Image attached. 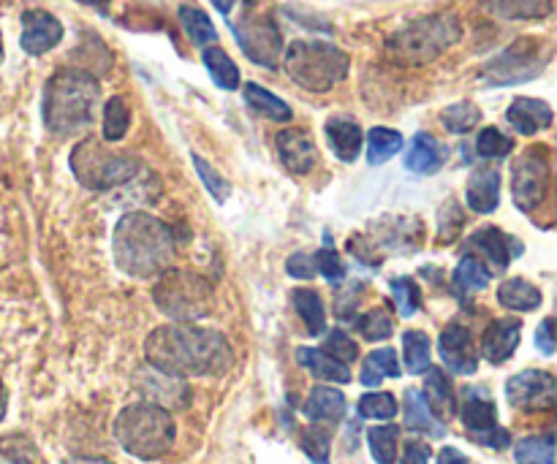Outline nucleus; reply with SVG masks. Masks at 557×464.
Instances as JSON below:
<instances>
[{
  "mask_svg": "<svg viewBox=\"0 0 557 464\" xmlns=\"http://www.w3.org/2000/svg\"><path fill=\"white\" fill-rule=\"evenodd\" d=\"M145 356L147 364L177 378L223 375L234 362L226 337L199 326H161L147 337Z\"/></svg>",
  "mask_w": 557,
  "mask_h": 464,
  "instance_id": "nucleus-1",
  "label": "nucleus"
},
{
  "mask_svg": "<svg viewBox=\"0 0 557 464\" xmlns=\"http://www.w3.org/2000/svg\"><path fill=\"white\" fill-rule=\"evenodd\" d=\"M114 261L131 277L161 275L174 261V234L158 217L128 212L120 217L112 239Z\"/></svg>",
  "mask_w": 557,
  "mask_h": 464,
  "instance_id": "nucleus-2",
  "label": "nucleus"
},
{
  "mask_svg": "<svg viewBox=\"0 0 557 464\" xmlns=\"http://www.w3.org/2000/svg\"><path fill=\"white\" fill-rule=\"evenodd\" d=\"M101 85L79 68H63L44 87V125L54 136H79L96 123Z\"/></svg>",
  "mask_w": 557,
  "mask_h": 464,
  "instance_id": "nucleus-3",
  "label": "nucleus"
},
{
  "mask_svg": "<svg viewBox=\"0 0 557 464\" xmlns=\"http://www.w3.org/2000/svg\"><path fill=\"white\" fill-rule=\"evenodd\" d=\"M114 438L128 451L131 456L141 462H156L172 451L177 427L169 411L152 405V402H136L123 407V413L114 422Z\"/></svg>",
  "mask_w": 557,
  "mask_h": 464,
  "instance_id": "nucleus-4",
  "label": "nucleus"
},
{
  "mask_svg": "<svg viewBox=\"0 0 557 464\" xmlns=\"http://www.w3.org/2000/svg\"><path fill=\"white\" fill-rule=\"evenodd\" d=\"M288 76L308 92H330L348 74V54L326 41H294L283 58Z\"/></svg>",
  "mask_w": 557,
  "mask_h": 464,
  "instance_id": "nucleus-5",
  "label": "nucleus"
},
{
  "mask_svg": "<svg viewBox=\"0 0 557 464\" xmlns=\"http://www.w3.org/2000/svg\"><path fill=\"white\" fill-rule=\"evenodd\" d=\"M462 36V25L455 14H433L411 22L386 41V52L400 63H430Z\"/></svg>",
  "mask_w": 557,
  "mask_h": 464,
  "instance_id": "nucleus-6",
  "label": "nucleus"
},
{
  "mask_svg": "<svg viewBox=\"0 0 557 464\" xmlns=\"http://www.w3.org/2000/svg\"><path fill=\"white\" fill-rule=\"evenodd\" d=\"M71 172L85 188L112 190L131 183L141 172V163L136 158L107 150L98 139H85L71 152Z\"/></svg>",
  "mask_w": 557,
  "mask_h": 464,
  "instance_id": "nucleus-7",
  "label": "nucleus"
},
{
  "mask_svg": "<svg viewBox=\"0 0 557 464\" xmlns=\"http://www.w3.org/2000/svg\"><path fill=\"white\" fill-rule=\"evenodd\" d=\"M158 310L180 324H190L210 313L212 286L196 272L166 269L152 291Z\"/></svg>",
  "mask_w": 557,
  "mask_h": 464,
  "instance_id": "nucleus-8",
  "label": "nucleus"
},
{
  "mask_svg": "<svg viewBox=\"0 0 557 464\" xmlns=\"http://www.w3.org/2000/svg\"><path fill=\"white\" fill-rule=\"evenodd\" d=\"M549 60H553V43L544 38H520L484 65L482 79L495 87L520 85V81L536 79L547 68Z\"/></svg>",
  "mask_w": 557,
  "mask_h": 464,
  "instance_id": "nucleus-9",
  "label": "nucleus"
},
{
  "mask_svg": "<svg viewBox=\"0 0 557 464\" xmlns=\"http://www.w3.org/2000/svg\"><path fill=\"white\" fill-rule=\"evenodd\" d=\"M549 179H553V166H549L547 147H528L511 168V193L515 204L522 212H533L547 201Z\"/></svg>",
  "mask_w": 557,
  "mask_h": 464,
  "instance_id": "nucleus-10",
  "label": "nucleus"
},
{
  "mask_svg": "<svg viewBox=\"0 0 557 464\" xmlns=\"http://www.w3.org/2000/svg\"><path fill=\"white\" fill-rule=\"evenodd\" d=\"M237 43L243 47V52L248 54L253 63L264 65V68H275L277 60H281V30H277L275 20L270 14L261 16H245L243 22H234L232 25Z\"/></svg>",
  "mask_w": 557,
  "mask_h": 464,
  "instance_id": "nucleus-11",
  "label": "nucleus"
},
{
  "mask_svg": "<svg viewBox=\"0 0 557 464\" xmlns=\"http://www.w3.org/2000/svg\"><path fill=\"white\" fill-rule=\"evenodd\" d=\"M460 413L462 424H466V429L473 435L476 443L498 451L511 443L509 432L498 427V411H495V402L484 394V389H466Z\"/></svg>",
  "mask_w": 557,
  "mask_h": 464,
  "instance_id": "nucleus-12",
  "label": "nucleus"
},
{
  "mask_svg": "<svg viewBox=\"0 0 557 464\" xmlns=\"http://www.w3.org/2000/svg\"><path fill=\"white\" fill-rule=\"evenodd\" d=\"M506 397L517 411H549L557 397V380L544 369H525L506 384Z\"/></svg>",
  "mask_w": 557,
  "mask_h": 464,
  "instance_id": "nucleus-13",
  "label": "nucleus"
},
{
  "mask_svg": "<svg viewBox=\"0 0 557 464\" xmlns=\"http://www.w3.org/2000/svg\"><path fill=\"white\" fill-rule=\"evenodd\" d=\"M136 389L145 394V402L163 407V411H180L190 402V389L185 386L183 378L177 375H169L163 369L147 364L145 369H139L134 378Z\"/></svg>",
  "mask_w": 557,
  "mask_h": 464,
  "instance_id": "nucleus-14",
  "label": "nucleus"
},
{
  "mask_svg": "<svg viewBox=\"0 0 557 464\" xmlns=\"http://www.w3.org/2000/svg\"><path fill=\"white\" fill-rule=\"evenodd\" d=\"M438 353L441 359H444L446 367H449L455 375H473L479 369L473 335L471 329H466L462 324H451L441 331Z\"/></svg>",
  "mask_w": 557,
  "mask_h": 464,
  "instance_id": "nucleus-15",
  "label": "nucleus"
},
{
  "mask_svg": "<svg viewBox=\"0 0 557 464\" xmlns=\"http://www.w3.org/2000/svg\"><path fill=\"white\" fill-rule=\"evenodd\" d=\"M60 38H63V25H60L58 16L41 9H30L22 14L20 43L27 54L49 52V49L58 47Z\"/></svg>",
  "mask_w": 557,
  "mask_h": 464,
  "instance_id": "nucleus-16",
  "label": "nucleus"
},
{
  "mask_svg": "<svg viewBox=\"0 0 557 464\" xmlns=\"http://www.w3.org/2000/svg\"><path fill=\"white\" fill-rule=\"evenodd\" d=\"M277 155H281L283 166L292 174H308L319 163V150L315 141L310 139L305 130H283L275 139Z\"/></svg>",
  "mask_w": 557,
  "mask_h": 464,
  "instance_id": "nucleus-17",
  "label": "nucleus"
},
{
  "mask_svg": "<svg viewBox=\"0 0 557 464\" xmlns=\"http://www.w3.org/2000/svg\"><path fill=\"white\" fill-rule=\"evenodd\" d=\"M522 324L517 318H498L487 326L482 337V353L490 364H504L515 356L520 346Z\"/></svg>",
  "mask_w": 557,
  "mask_h": 464,
  "instance_id": "nucleus-18",
  "label": "nucleus"
},
{
  "mask_svg": "<svg viewBox=\"0 0 557 464\" xmlns=\"http://www.w3.org/2000/svg\"><path fill=\"white\" fill-rule=\"evenodd\" d=\"M471 244L487 259L490 266H495V272H504L511 264V259L522 253L520 239L509 237L500 228H482V231L473 234Z\"/></svg>",
  "mask_w": 557,
  "mask_h": 464,
  "instance_id": "nucleus-19",
  "label": "nucleus"
},
{
  "mask_svg": "<svg viewBox=\"0 0 557 464\" xmlns=\"http://www.w3.org/2000/svg\"><path fill=\"white\" fill-rule=\"evenodd\" d=\"M506 120L520 136H536L539 130L553 125V106L539 98H515V103L506 112Z\"/></svg>",
  "mask_w": 557,
  "mask_h": 464,
  "instance_id": "nucleus-20",
  "label": "nucleus"
},
{
  "mask_svg": "<svg viewBox=\"0 0 557 464\" xmlns=\"http://www.w3.org/2000/svg\"><path fill=\"white\" fill-rule=\"evenodd\" d=\"M468 206L479 215H490V212L498 210L500 201V174L498 168L482 166L471 174V183H468Z\"/></svg>",
  "mask_w": 557,
  "mask_h": 464,
  "instance_id": "nucleus-21",
  "label": "nucleus"
},
{
  "mask_svg": "<svg viewBox=\"0 0 557 464\" xmlns=\"http://www.w3.org/2000/svg\"><path fill=\"white\" fill-rule=\"evenodd\" d=\"M428 380H424V402H428L430 413L438 416V422H449L457 413V400L455 389H451V380L446 378L444 369L428 367Z\"/></svg>",
  "mask_w": 557,
  "mask_h": 464,
  "instance_id": "nucleus-22",
  "label": "nucleus"
},
{
  "mask_svg": "<svg viewBox=\"0 0 557 464\" xmlns=\"http://www.w3.org/2000/svg\"><path fill=\"white\" fill-rule=\"evenodd\" d=\"M326 141L343 163L357 161L362 152V128L348 117H332L324 128Z\"/></svg>",
  "mask_w": 557,
  "mask_h": 464,
  "instance_id": "nucleus-23",
  "label": "nucleus"
},
{
  "mask_svg": "<svg viewBox=\"0 0 557 464\" xmlns=\"http://www.w3.org/2000/svg\"><path fill=\"white\" fill-rule=\"evenodd\" d=\"M406 168L413 174H435L444 166V147L428 134H417L408 145L406 152Z\"/></svg>",
  "mask_w": 557,
  "mask_h": 464,
  "instance_id": "nucleus-24",
  "label": "nucleus"
},
{
  "mask_svg": "<svg viewBox=\"0 0 557 464\" xmlns=\"http://www.w3.org/2000/svg\"><path fill=\"white\" fill-rule=\"evenodd\" d=\"M500 20H544L553 14V0H479Z\"/></svg>",
  "mask_w": 557,
  "mask_h": 464,
  "instance_id": "nucleus-25",
  "label": "nucleus"
},
{
  "mask_svg": "<svg viewBox=\"0 0 557 464\" xmlns=\"http://www.w3.org/2000/svg\"><path fill=\"white\" fill-rule=\"evenodd\" d=\"M297 362L321 380H332V384H348L351 380L348 364L337 362V359H332L326 351H319V348H299Z\"/></svg>",
  "mask_w": 557,
  "mask_h": 464,
  "instance_id": "nucleus-26",
  "label": "nucleus"
},
{
  "mask_svg": "<svg viewBox=\"0 0 557 464\" xmlns=\"http://www.w3.org/2000/svg\"><path fill=\"white\" fill-rule=\"evenodd\" d=\"M302 411L310 422H337L346 411V397L337 389H330V386H315Z\"/></svg>",
  "mask_w": 557,
  "mask_h": 464,
  "instance_id": "nucleus-27",
  "label": "nucleus"
},
{
  "mask_svg": "<svg viewBox=\"0 0 557 464\" xmlns=\"http://www.w3.org/2000/svg\"><path fill=\"white\" fill-rule=\"evenodd\" d=\"M406 427L413 432L430 435V438H444L446 435V427L430 413L428 402L417 389L406 391Z\"/></svg>",
  "mask_w": 557,
  "mask_h": 464,
  "instance_id": "nucleus-28",
  "label": "nucleus"
},
{
  "mask_svg": "<svg viewBox=\"0 0 557 464\" xmlns=\"http://www.w3.org/2000/svg\"><path fill=\"white\" fill-rule=\"evenodd\" d=\"M498 302L509 310H520V313H531V310L542 308L544 297L536 286H531L522 277H515V280H506L504 286L498 288Z\"/></svg>",
  "mask_w": 557,
  "mask_h": 464,
  "instance_id": "nucleus-29",
  "label": "nucleus"
},
{
  "mask_svg": "<svg viewBox=\"0 0 557 464\" xmlns=\"http://www.w3.org/2000/svg\"><path fill=\"white\" fill-rule=\"evenodd\" d=\"M245 101H248V106L253 109L256 114H261V117L267 120H275V123H288L292 120V106H288L283 98L272 96L270 90H264L261 85H245Z\"/></svg>",
  "mask_w": 557,
  "mask_h": 464,
  "instance_id": "nucleus-30",
  "label": "nucleus"
},
{
  "mask_svg": "<svg viewBox=\"0 0 557 464\" xmlns=\"http://www.w3.org/2000/svg\"><path fill=\"white\" fill-rule=\"evenodd\" d=\"M201 60H205L207 71H210L212 81H215L221 90H237L239 87V68L237 63H234L232 58H228L226 52H223L221 47H205V52H201Z\"/></svg>",
  "mask_w": 557,
  "mask_h": 464,
  "instance_id": "nucleus-31",
  "label": "nucleus"
},
{
  "mask_svg": "<svg viewBox=\"0 0 557 464\" xmlns=\"http://www.w3.org/2000/svg\"><path fill=\"white\" fill-rule=\"evenodd\" d=\"M294 308H297L299 318L305 321L308 326L310 337H321L326 331V313H324V302L315 291L310 288H297L294 291Z\"/></svg>",
  "mask_w": 557,
  "mask_h": 464,
  "instance_id": "nucleus-32",
  "label": "nucleus"
},
{
  "mask_svg": "<svg viewBox=\"0 0 557 464\" xmlns=\"http://www.w3.org/2000/svg\"><path fill=\"white\" fill-rule=\"evenodd\" d=\"M362 384L364 386H379L384 378H400V364H397V353L392 348H381V351H373L362 362Z\"/></svg>",
  "mask_w": 557,
  "mask_h": 464,
  "instance_id": "nucleus-33",
  "label": "nucleus"
},
{
  "mask_svg": "<svg viewBox=\"0 0 557 464\" xmlns=\"http://www.w3.org/2000/svg\"><path fill=\"white\" fill-rule=\"evenodd\" d=\"M180 22H183V30L188 33L190 41L199 43V47H210V43L218 41V30L210 22V16L205 14L196 5H180Z\"/></svg>",
  "mask_w": 557,
  "mask_h": 464,
  "instance_id": "nucleus-34",
  "label": "nucleus"
},
{
  "mask_svg": "<svg viewBox=\"0 0 557 464\" xmlns=\"http://www.w3.org/2000/svg\"><path fill=\"white\" fill-rule=\"evenodd\" d=\"M451 280H455V288L460 293L482 291V288L490 286V269L476 259V255H466V259L457 264Z\"/></svg>",
  "mask_w": 557,
  "mask_h": 464,
  "instance_id": "nucleus-35",
  "label": "nucleus"
},
{
  "mask_svg": "<svg viewBox=\"0 0 557 464\" xmlns=\"http://www.w3.org/2000/svg\"><path fill=\"white\" fill-rule=\"evenodd\" d=\"M403 150V136L392 128H373L368 134V161L373 166L386 163Z\"/></svg>",
  "mask_w": 557,
  "mask_h": 464,
  "instance_id": "nucleus-36",
  "label": "nucleus"
},
{
  "mask_svg": "<svg viewBox=\"0 0 557 464\" xmlns=\"http://www.w3.org/2000/svg\"><path fill=\"white\" fill-rule=\"evenodd\" d=\"M517 464H555V438L553 435H539L525 438L515 446Z\"/></svg>",
  "mask_w": 557,
  "mask_h": 464,
  "instance_id": "nucleus-37",
  "label": "nucleus"
},
{
  "mask_svg": "<svg viewBox=\"0 0 557 464\" xmlns=\"http://www.w3.org/2000/svg\"><path fill=\"white\" fill-rule=\"evenodd\" d=\"M403 356L411 375H422L430 367V337L424 331H406L403 335Z\"/></svg>",
  "mask_w": 557,
  "mask_h": 464,
  "instance_id": "nucleus-38",
  "label": "nucleus"
},
{
  "mask_svg": "<svg viewBox=\"0 0 557 464\" xmlns=\"http://www.w3.org/2000/svg\"><path fill=\"white\" fill-rule=\"evenodd\" d=\"M131 125V109L128 103L120 96L109 98L103 103V139L107 141H120L125 134H128Z\"/></svg>",
  "mask_w": 557,
  "mask_h": 464,
  "instance_id": "nucleus-39",
  "label": "nucleus"
},
{
  "mask_svg": "<svg viewBox=\"0 0 557 464\" xmlns=\"http://www.w3.org/2000/svg\"><path fill=\"white\" fill-rule=\"evenodd\" d=\"M397 440H400V429L386 424V427H373L368 432L370 451L379 464H395L397 462Z\"/></svg>",
  "mask_w": 557,
  "mask_h": 464,
  "instance_id": "nucleus-40",
  "label": "nucleus"
},
{
  "mask_svg": "<svg viewBox=\"0 0 557 464\" xmlns=\"http://www.w3.org/2000/svg\"><path fill=\"white\" fill-rule=\"evenodd\" d=\"M479 120H482V112H479L476 103L471 101L451 103V106L444 109V114H441V123H444V128L451 130V134H468L471 128H476Z\"/></svg>",
  "mask_w": 557,
  "mask_h": 464,
  "instance_id": "nucleus-41",
  "label": "nucleus"
},
{
  "mask_svg": "<svg viewBox=\"0 0 557 464\" xmlns=\"http://www.w3.org/2000/svg\"><path fill=\"white\" fill-rule=\"evenodd\" d=\"M357 329L364 340L379 342V340H386V337H392V331H395V321H392V315L386 313V308H375L357 321Z\"/></svg>",
  "mask_w": 557,
  "mask_h": 464,
  "instance_id": "nucleus-42",
  "label": "nucleus"
},
{
  "mask_svg": "<svg viewBox=\"0 0 557 464\" xmlns=\"http://www.w3.org/2000/svg\"><path fill=\"white\" fill-rule=\"evenodd\" d=\"M0 456L11 464H41L38 449L25 438V435H9V438H0Z\"/></svg>",
  "mask_w": 557,
  "mask_h": 464,
  "instance_id": "nucleus-43",
  "label": "nucleus"
},
{
  "mask_svg": "<svg viewBox=\"0 0 557 464\" xmlns=\"http://www.w3.org/2000/svg\"><path fill=\"white\" fill-rule=\"evenodd\" d=\"M389 286H392V297H395L397 310H400L403 318H411V315H417L419 304H422V291H419L417 283H413L411 277H395Z\"/></svg>",
  "mask_w": 557,
  "mask_h": 464,
  "instance_id": "nucleus-44",
  "label": "nucleus"
},
{
  "mask_svg": "<svg viewBox=\"0 0 557 464\" xmlns=\"http://www.w3.org/2000/svg\"><path fill=\"white\" fill-rule=\"evenodd\" d=\"M299 446H302L305 454L310 456V462L313 464H330V432H324V429L319 427H308L302 429V435H299Z\"/></svg>",
  "mask_w": 557,
  "mask_h": 464,
  "instance_id": "nucleus-45",
  "label": "nucleus"
},
{
  "mask_svg": "<svg viewBox=\"0 0 557 464\" xmlns=\"http://www.w3.org/2000/svg\"><path fill=\"white\" fill-rule=\"evenodd\" d=\"M194 166H196V172H199V177H201V183H205V188L210 190L212 199H215L218 204H223V201H226L228 196H232V185H228V179H223L221 174H218L215 168H212L210 163H207L205 158H199V155H194Z\"/></svg>",
  "mask_w": 557,
  "mask_h": 464,
  "instance_id": "nucleus-46",
  "label": "nucleus"
},
{
  "mask_svg": "<svg viewBox=\"0 0 557 464\" xmlns=\"http://www.w3.org/2000/svg\"><path fill=\"white\" fill-rule=\"evenodd\" d=\"M359 416L362 418H395L397 416V400L392 394H364L359 400Z\"/></svg>",
  "mask_w": 557,
  "mask_h": 464,
  "instance_id": "nucleus-47",
  "label": "nucleus"
},
{
  "mask_svg": "<svg viewBox=\"0 0 557 464\" xmlns=\"http://www.w3.org/2000/svg\"><path fill=\"white\" fill-rule=\"evenodd\" d=\"M515 150V141L500 134L498 128H484L476 139V152L482 158H504Z\"/></svg>",
  "mask_w": 557,
  "mask_h": 464,
  "instance_id": "nucleus-48",
  "label": "nucleus"
},
{
  "mask_svg": "<svg viewBox=\"0 0 557 464\" xmlns=\"http://www.w3.org/2000/svg\"><path fill=\"white\" fill-rule=\"evenodd\" d=\"M313 264H315V275H324L330 283H341L346 277V266H343L341 253L335 248H324L319 253H313Z\"/></svg>",
  "mask_w": 557,
  "mask_h": 464,
  "instance_id": "nucleus-49",
  "label": "nucleus"
},
{
  "mask_svg": "<svg viewBox=\"0 0 557 464\" xmlns=\"http://www.w3.org/2000/svg\"><path fill=\"white\" fill-rule=\"evenodd\" d=\"M324 351L330 353L332 359H337V362H343V364H351L354 359L359 356V348H357V342L351 340V337L346 335V331H332L330 337H326V346H324Z\"/></svg>",
  "mask_w": 557,
  "mask_h": 464,
  "instance_id": "nucleus-50",
  "label": "nucleus"
},
{
  "mask_svg": "<svg viewBox=\"0 0 557 464\" xmlns=\"http://www.w3.org/2000/svg\"><path fill=\"white\" fill-rule=\"evenodd\" d=\"M286 272L297 280H310L315 277V264H313V255L308 253H297L286 261Z\"/></svg>",
  "mask_w": 557,
  "mask_h": 464,
  "instance_id": "nucleus-51",
  "label": "nucleus"
},
{
  "mask_svg": "<svg viewBox=\"0 0 557 464\" xmlns=\"http://www.w3.org/2000/svg\"><path fill=\"white\" fill-rule=\"evenodd\" d=\"M553 329H555V321L553 318H544L542 326H539V329H536V348L544 353V356H553V353H555Z\"/></svg>",
  "mask_w": 557,
  "mask_h": 464,
  "instance_id": "nucleus-52",
  "label": "nucleus"
},
{
  "mask_svg": "<svg viewBox=\"0 0 557 464\" xmlns=\"http://www.w3.org/2000/svg\"><path fill=\"white\" fill-rule=\"evenodd\" d=\"M400 464H430V446L422 443V440H411V443H406Z\"/></svg>",
  "mask_w": 557,
  "mask_h": 464,
  "instance_id": "nucleus-53",
  "label": "nucleus"
},
{
  "mask_svg": "<svg viewBox=\"0 0 557 464\" xmlns=\"http://www.w3.org/2000/svg\"><path fill=\"white\" fill-rule=\"evenodd\" d=\"M438 464H471L466 460V456H462V451H457V449H441V454H438Z\"/></svg>",
  "mask_w": 557,
  "mask_h": 464,
  "instance_id": "nucleus-54",
  "label": "nucleus"
},
{
  "mask_svg": "<svg viewBox=\"0 0 557 464\" xmlns=\"http://www.w3.org/2000/svg\"><path fill=\"white\" fill-rule=\"evenodd\" d=\"M234 3H237V0H212V5H215L218 11H221V14H232V9H234Z\"/></svg>",
  "mask_w": 557,
  "mask_h": 464,
  "instance_id": "nucleus-55",
  "label": "nucleus"
},
{
  "mask_svg": "<svg viewBox=\"0 0 557 464\" xmlns=\"http://www.w3.org/2000/svg\"><path fill=\"white\" fill-rule=\"evenodd\" d=\"M5 411H9V394H5V386L0 380V422L5 418Z\"/></svg>",
  "mask_w": 557,
  "mask_h": 464,
  "instance_id": "nucleus-56",
  "label": "nucleus"
},
{
  "mask_svg": "<svg viewBox=\"0 0 557 464\" xmlns=\"http://www.w3.org/2000/svg\"><path fill=\"white\" fill-rule=\"evenodd\" d=\"M79 3L92 5V9H98V11H107L109 9V0H79Z\"/></svg>",
  "mask_w": 557,
  "mask_h": 464,
  "instance_id": "nucleus-57",
  "label": "nucleus"
},
{
  "mask_svg": "<svg viewBox=\"0 0 557 464\" xmlns=\"http://www.w3.org/2000/svg\"><path fill=\"white\" fill-rule=\"evenodd\" d=\"M65 464H112L107 460H69Z\"/></svg>",
  "mask_w": 557,
  "mask_h": 464,
  "instance_id": "nucleus-58",
  "label": "nucleus"
},
{
  "mask_svg": "<svg viewBox=\"0 0 557 464\" xmlns=\"http://www.w3.org/2000/svg\"><path fill=\"white\" fill-rule=\"evenodd\" d=\"M0 63H3V33H0Z\"/></svg>",
  "mask_w": 557,
  "mask_h": 464,
  "instance_id": "nucleus-59",
  "label": "nucleus"
}]
</instances>
